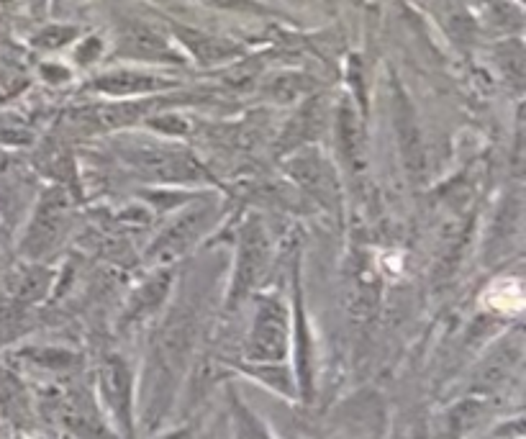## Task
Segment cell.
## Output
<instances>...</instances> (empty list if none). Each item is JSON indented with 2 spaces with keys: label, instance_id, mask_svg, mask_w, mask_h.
<instances>
[{
  "label": "cell",
  "instance_id": "3",
  "mask_svg": "<svg viewBox=\"0 0 526 439\" xmlns=\"http://www.w3.org/2000/svg\"><path fill=\"white\" fill-rule=\"evenodd\" d=\"M72 221H75V211H72L70 190L60 183L44 188L18 244L21 255L29 257L31 262H42L57 255L70 239Z\"/></svg>",
  "mask_w": 526,
  "mask_h": 439
},
{
  "label": "cell",
  "instance_id": "21",
  "mask_svg": "<svg viewBox=\"0 0 526 439\" xmlns=\"http://www.w3.org/2000/svg\"><path fill=\"white\" fill-rule=\"evenodd\" d=\"M231 419H234V437L237 439H272L265 424L237 396H231Z\"/></svg>",
  "mask_w": 526,
  "mask_h": 439
},
{
  "label": "cell",
  "instance_id": "27",
  "mask_svg": "<svg viewBox=\"0 0 526 439\" xmlns=\"http://www.w3.org/2000/svg\"><path fill=\"white\" fill-rule=\"evenodd\" d=\"M103 52H106V42L101 36H85L72 49V60H75L77 67H93L95 62L101 60Z\"/></svg>",
  "mask_w": 526,
  "mask_h": 439
},
{
  "label": "cell",
  "instance_id": "5",
  "mask_svg": "<svg viewBox=\"0 0 526 439\" xmlns=\"http://www.w3.org/2000/svg\"><path fill=\"white\" fill-rule=\"evenodd\" d=\"M219 198L198 196L196 201L180 208V214L172 216L162 232L152 239L147 247V262L152 265H167V262L183 257L190 247H196L203 237L219 221Z\"/></svg>",
  "mask_w": 526,
  "mask_h": 439
},
{
  "label": "cell",
  "instance_id": "6",
  "mask_svg": "<svg viewBox=\"0 0 526 439\" xmlns=\"http://www.w3.org/2000/svg\"><path fill=\"white\" fill-rule=\"evenodd\" d=\"M290 350V319L283 303L272 296L257 301L255 319L249 327L244 355L255 365H278Z\"/></svg>",
  "mask_w": 526,
  "mask_h": 439
},
{
  "label": "cell",
  "instance_id": "24",
  "mask_svg": "<svg viewBox=\"0 0 526 439\" xmlns=\"http://www.w3.org/2000/svg\"><path fill=\"white\" fill-rule=\"evenodd\" d=\"M480 416H483V404H478V401H462V404H457L455 409L447 414L450 432L455 434V437L470 432V429L480 422Z\"/></svg>",
  "mask_w": 526,
  "mask_h": 439
},
{
  "label": "cell",
  "instance_id": "4",
  "mask_svg": "<svg viewBox=\"0 0 526 439\" xmlns=\"http://www.w3.org/2000/svg\"><path fill=\"white\" fill-rule=\"evenodd\" d=\"M272 262V239L260 216H247L237 229L234 244V267H231L226 309H237L239 303L252 296Z\"/></svg>",
  "mask_w": 526,
  "mask_h": 439
},
{
  "label": "cell",
  "instance_id": "9",
  "mask_svg": "<svg viewBox=\"0 0 526 439\" xmlns=\"http://www.w3.org/2000/svg\"><path fill=\"white\" fill-rule=\"evenodd\" d=\"M391 121L393 134H396L398 157H401V167L411 180H421L426 173V144L424 131H421L416 108L408 98L406 90L393 80L391 85Z\"/></svg>",
  "mask_w": 526,
  "mask_h": 439
},
{
  "label": "cell",
  "instance_id": "17",
  "mask_svg": "<svg viewBox=\"0 0 526 439\" xmlns=\"http://www.w3.org/2000/svg\"><path fill=\"white\" fill-rule=\"evenodd\" d=\"M331 126H334V142H337L342 162L357 170L365 162V126H362L360 108L352 101L339 103Z\"/></svg>",
  "mask_w": 526,
  "mask_h": 439
},
{
  "label": "cell",
  "instance_id": "25",
  "mask_svg": "<svg viewBox=\"0 0 526 439\" xmlns=\"http://www.w3.org/2000/svg\"><path fill=\"white\" fill-rule=\"evenodd\" d=\"M203 8L224 13H242V16H270V8L262 0H196Z\"/></svg>",
  "mask_w": 526,
  "mask_h": 439
},
{
  "label": "cell",
  "instance_id": "8",
  "mask_svg": "<svg viewBox=\"0 0 526 439\" xmlns=\"http://www.w3.org/2000/svg\"><path fill=\"white\" fill-rule=\"evenodd\" d=\"M285 173L303 193L316 198L321 206L334 208L339 203L337 170L316 144H308V147L285 155Z\"/></svg>",
  "mask_w": 526,
  "mask_h": 439
},
{
  "label": "cell",
  "instance_id": "7",
  "mask_svg": "<svg viewBox=\"0 0 526 439\" xmlns=\"http://www.w3.org/2000/svg\"><path fill=\"white\" fill-rule=\"evenodd\" d=\"M116 54L144 65H183L185 62V54L167 31L136 18H129L119 26Z\"/></svg>",
  "mask_w": 526,
  "mask_h": 439
},
{
  "label": "cell",
  "instance_id": "28",
  "mask_svg": "<svg viewBox=\"0 0 526 439\" xmlns=\"http://www.w3.org/2000/svg\"><path fill=\"white\" fill-rule=\"evenodd\" d=\"M42 78L47 80L49 85H65L72 80V72L67 70L65 65H60V62H44Z\"/></svg>",
  "mask_w": 526,
  "mask_h": 439
},
{
  "label": "cell",
  "instance_id": "2",
  "mask_svg": "<svg viewBox=\"0 0 526 439\" xmlns=\"http://www.w3.org/2000/svg\"><path fill=\"white\" fill-rule=\"evenodd\" d=\"M116 155L129 167L131 173L139 175L149 183L162 185H213V175L208 173L203 162L190 149L180 147L172 139H131L124 137L116 142Z\"/></svg>",
  "mask_w": 526,
  "mask_h": 439
},
{
  "label": "cell",
  "instance_id": "14",
  "mask_svg": "<svg viewBox=\"0 0 526 439\" xmlns=\"http://www.w3.org/2000/svg\"><path fill=\"white\" fill-rule=\"evenodd\" d=\"M324 124H326L324 101L308 95L306 101H301V106L296 108V113L285 121L283 131H280L278 137V152L285 157L290 155V152H296V149L308 147V144H316L321 139Z\"/></svg>",
  "mask_w": 526,
  "mask_h": 439
},
{
  "label": "cell",
  "instance_id": "15",
  "mask_svg": "<svg viewBox=\"0 0 526 439\" xmlns=\"http://www.w3.org/2000/svg\"><path fill=\"white\" fill-rule=\"evenodd\" d=\"M521 224H524V198H521V190L514 188L503 196L501 206L496 208L491 226H488V237H485L488 255H509L511 247H516L521 237Z\"/></svg>",
  "mask_w": 526,
  "mask_h": 439
},
{
  "label": "cell",
  "instance_id": "20",
  "mask_svg": "<svg viewBox=\"0 0 526 439\" xmlns=\"http://www.w3.org/2000/svg\"><path fill=\"white\" fill-rule=\"evenodd\" d=\"M8 288H11L13 296L21 298V301H36V298H42L44 293H47L49 275L44 267L31 262L29 267H24V270H18V273L13 275Z\"/></svg>",
  "mask_w": 526,
  "mask_h": 439
},
{
  "label": "cell",
  "instance_id": "30",
  "mask_svg": "<svg viewBox=\"0 0 526 439\" xmlns=\"http://www.w3.org/2000/svg\"><path fill=\"white\" fill-rule=\"evenodd\" d=\"M416 439H426V434H419V437H416Z\"/></svg>",
  "mask_w": 526,
  "mask_h": 439
},
{
  "label": "cell",
  "instance_id": "29",
  "mask_svg": "<svg viewBox=\"0 0 526 439\" xmlns=\"http://www.w3.org/2000/svg\"><path fill=\"white\" fill-rule=\"evenodd\" d=\"M190 437H193V429L180 427V429H172V432L162 434V437H157V439H190Z\"/></svg>",
  "mask_w": 526,
  "mask_h": 439
},
{
  "label": "cell",
  "instance_id": "12",
  "mask_svg": "<svg viewBox=\"0 0 526 439\" xmlns=\"http://www.w3.org/2000/svg\"><path fill=\"white\" fill-rule=\"evenodd\" d=\"M175 80L157 75V72L139 70V67H121V70H108L95 75L88 88L93 93H101L113 101H131V98H147V95L162 93V90L175 88Z\"/></svg>",
  "mask_w": 526,
  "mask_h": 439
},
{
  "label": "cell",
  "instance_id": "11",
  "mask_svg": "<svg viewBox=\"0 0 526 439\" xmlns=\"http://www.w3.org/2000/svg\"><path fill=\"white\" fill-rule=\"evenodd\" d=\"M170 36L185 54V60H193L203 67L229 65L237 57H242V44L229 39V36L211 34V31L193 29L185 24H172Z\"/></svg>",
  "mask_w": 526,
  "mask_h": 439
},
{
  "label": "cell",
  "instance_id": "22",
  "mask_svg": "<svg viewBox=\"0 0 526 439\" xmlns=\"http://www.w3.org/2000/svg\"><path fill=\"white\" fill-rule=\"evenodd\" d=\"M144 126L152 129L154 134H160L162 139H172V142H178V139L188 137L190 134L188 119L180 116V113H160V116H149V119H144Z\"/></svg>",
  "mask_w": 526,
  "mask_h": 439
},
{
  "label": "cell",
  "instance_id": "16",
  "mask_svg": "<svg viewBox=\"0 0 526 439\" xmlns=\"http://www.w3.org/2000/svg\"><path fill=\"white\" fill-rule=\"evenodd\" d=\"M293 314H296V373H298V391L301 396H314V345H311V332H308L306 309H303V291H301V273H293Z\"/></svg>",
  "mask_w": 526,
  "mask_h": 439
},
{
  "label": "cell",
  "instance_id": "26",
  "mask_svg": "<svg viewBox=\"0 0 526 439\" xmlns=\"http://www.w3.org/2000/svg\"><path fill=\"white\" fill-rule=\"evenodd\" d=\"M498 65L503 67L506 78H511L514 83H521L524 80V49H521V44H501V49H498Z\"/></svg>",
  "mask_w": 526,
  "mask_h": 439
},
{
  "label": "cell",
  "instance_id": "23",
  "mask_svg": "<svg viewBox=\"0 0 526 439\" xmlns=\"http://www.w3.org/2000/svg\"><path fill=\"white\" fill-rule=\"evenodd\" d=\"M72 42H77V29L67 24L44 26V29L39 31L34 39L36 47L44 49V52H60V49H65L67 44H72Z\"/></svg>",
  "mask_w": 526,
  "mask_h": 439
},
{
  "label": "cell",
  "instance_id": "10",
  "mask_svg": "<svg viewBox=\"0 0 526 439\" xmlns=\"http://www.w3.org/2000/svg\"><path fill=\"white\" fill-rule=\"evenodd\" d=\"M98 386H101L103 404L108 406L116 427L126 439L134 437V373L129 362L121 355L103 357L98 368Z\"/></svg>",
  "mask_w": 526,
  "mask_h": 439
},
{
  "label": "cell",
  "instance_id": "19",
  "mask_svg": "<svg viewBox=\"0 0 526 439\" xmlns=\"http://www.w3.org/2000/svg\"><path fill=\"white\" fill-rule=\"evenodd\" d=\"M316 83L306 72H280L272 80H267L265 95L267 101L278 103V106H293V103L306 101L314 93Z\"/></svg>",
  "mask_w": 526,
  "mask_h": 439
},
{
  "label": "cell",
  "instance_id": "18",
  "mask_svg": "<svg viewBox=\"0 0 526 439\" xmlns=\"http://www.w3.org/2000/svg\"><path fill=\"white\" fill-rule=\"evenodd\" d=\"M521 352H524V342H521L519 334H516V337H509L506 342H501L491 355L485 357L483 365L475 370V378H473L475 391L485 393L503 386V383L509 380V375L516 370V365H519Z\"/></svg>",
  "mask_w": 526,
  "mask_h": 439
},
{
  "label": "cell",
  "instance_id": "13",
  "mask_svg": "<svg viewBox=\"0 0 526 439\" xmlns=\"http://www.w3.org/2000/svg\"><path fill=\"white\" fill-rule=\"evenodd\" d=\"M172 285H175V273L170 267H160L149 278H144L126 301L124 314H121V327H131V324H142V321L152 319L170 298Z\"/></svg>",
  "mask_w": 526,
  "mask_h": 439
},
{
  "label": "cell",
  "instance_id": "1",
  "mask_svg": "<svg viewBox=\"0 0 526 439\" xmlns=\"http://www.w3.org/2000/svg\"><path fill=\"white\" fill-rule=\"evenodd\" d=\"M196 332V314L190 309H180L167 316L154 337L142 386V416L147 427L160 424L162 416L170 409L180 375L188 365Z\"/></svg>",
  "mask_w": 526,
  "mask_h": 439
}]
</instances>
